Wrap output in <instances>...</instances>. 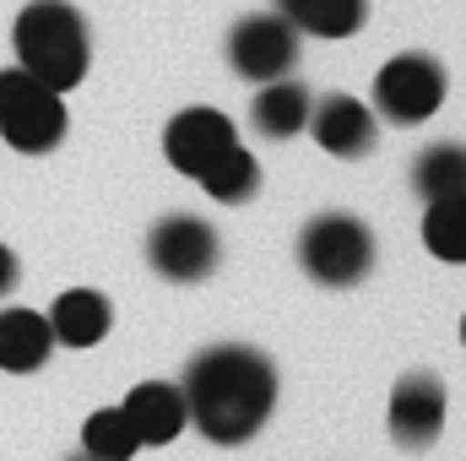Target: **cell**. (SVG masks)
Listing matches in <instances>:
<instances>
[{"instance_id":"6da1fadb","label":"cell","mask_w":466,"mask_h":461,"mask_svg":"<svg viewBox=\"0 0 466 461\" xmlns=\"http://www.w3.org/2000/svg\"><path fill=\"white\" fill-rule=\"evenodd\" d=\"M185 413L212 446H249L277 407V364L249 343H218L185 369Z\"/></svg>"},{"instance_id":"7a4b0ae2","label":"cell","mask_w":466,"mask_h":461,"mask_svg":"<svg viewBox=\"0 0 466 461\" xmlns=\"http://www.w3.org/2000/svg\"><path fill=\"white\" fill-rule=\"evenodd\" d=\"M11 44H16V66L27 77L49 82L55 93L82 87V77L93 66V38L71 0H27L11 22Z\"/></svg>"},{"instance_id":"3957f363","label":"cell","mask_w":466,"mask_h":461,"mask_svg":"<svg viewBox=\"0 0 466 461\" xmlns=\"http://www.w3.org/2000/svg\"><path fill=\"white\" fill-rule=\"evenodd\" d=\"M299 266L320 288H352L374 266V233L352 212H320L299 233Z\"/></svg>"},{"instance_id":"277c9868","label":"cell","mask_w":466,"mask_h":461,"mask_svg":"<svg viewBox=\"0 0 466 461\" xmlns=\"http://www.w3.org/2000/svg\"><path fill=\"white\" fill-rule=\"evenodd\" d=\"M0 141L16 152H55L66 141V93L27 77L22 66L0 71Z\"/></svg>"},{"instance_id":"5b68a950","label":"cell","mask_w":466,"mask_h":461,"mask_svg":"<svg viewBox=\"0 0 466 461\" xmlns=\"http://www.w3.org/2000/svg\"><path fill=\"white\" fill-rule=\"evenodd\" d=\"M440 104H445V66L434 55L412 49V55H396L380 66L369 109H380L390 125H423Z\"/></svg>"},{"instance_id":"8992f818","label":"cell","mask_w":466,"mask_h":461,"mask_svg":"<svg viewBox=\"0 0 466 461\" xmlns=\"http://www.w3.org/2000/svg\"><path fill=\"white\" fill-rule=\"evenodd\" d=\"M228 66L244 82H271V77H288L299 66V27L282 16V11H260V16H244L233 22L228 33Z\"/></svg>"},{"instance_id":"52a82bcc","label":"cell","mask_w":466,"mask_h":461,"mask_svg":"<svg viewBox=\"0 0 466 461\" xmlns=\"http://www.w3.org/2000/svg\"><path fill=\"white\" fill-rule=\"evenodd\" d=\"M147 261L168 282H207L218 271V229L207 218L174 212L147 233Z\"/></svg>"},{"instance_id":"ba28073f","label":"cell","mask_w":466,"mask_h":461,"mask_svg":"<svg viewBox=\"0 0 466 461\" xmlns=\"http://www.w3.org/2000/svg\"><path fill=\"white\" fill-rule=\"evenodd\" d=\"M445 413H451V402H445L440 374L412 369L390 391V440L401 451H429L440 440V429H445Z\"/></svg>"},{"instance_id":"9c48e42d","label":"cell","mask_w":466,"mask_h":461,"mask_svg":"<svg viewBox=\"0 0 466 461\" xmlns=\"http://www.w3.org/2000/svg\"><path fill=\"white\" fill-rule=\"evenodd\" d=\"M238 136H233V119L223 109H207V104H190V109H179V115L168 119V130H163V158L185 174V179H201V169L233 147Z\"/></svg>"},{"instance_id":"30bf717a","label":"cell","mask_w":466,"mask_h":461,"mask_svg":"<svg viewBox=\"0 0 466 461\" xmlns=\"http://www.w3.org/2000/svg\"><path fill=\"white\" fill-rule=\"evenodd\" d=\"M315 141L331 152V158H363L374 152V109L352 93H326L320 104H309V125Z\"/></svg>"},{"instance_id":"8fae6325","label":"cell","mask_w":466,"mask_h":461,"mask_svg":"<svg viewBox=\"0 0 466 461\" xmlns=\"http://www.w3.org/2000/svg\"><path fill=\"white\" fill-rule=\"evenodd\" d=\"M119 407H125V418H130V429H136L141 446H174L185 435V424H190L185 391L168 385V380H141Z\"/></svg>"},{"instance_id":"7c38bea8","label":"cell","mask_w":466,"mask_h":461,"mask_svg":"<svg viewBox=\"0 0 466 461\" xmlns=\"http://www.w3.org/2000/svg\"><path fill=\"white\" fill-rule=\"evenodd\" d=\"M115 326V304L93 288H66L49 304V332L60 347H98Z\"/></svg>"},{"instance_id":"4fadbf2b","label":"cell","mask_w":466,"mask_h":461,"mask_svg":"<svg viewBox=\"0 0 466 461\" xmlns=\"http://www.w3.org/2000/svg\"><path fill=\"white\" fill-rule=\"evenodd\" d=\"M309 87L304 82H293V71L288 77H271V82H260V93H255V104H249V119H255V130L266 136V141H288V136H299L304 125H309Z\"/></svg>"},{"instance_id":"5bb4252c","label":"cell","mask_w":466,"mask_h":461,"mask_svg":"<svg viewBox=\"0 0 466 461\" xmlns=\"http://www.w3.org/2000/svg\"><path fill=\"white\" fill-rule=\"evenodd\" d=\"M49 353H55L49 315H38V310H0V369L33 374V369L49 364Z\"/></svg>"},{"instance_id":"9a60e30c","label":"cell","mask_w":466,"mask_h":461,"mask_svg":"<svg viewBox=\"0 0 466 461\" xmlns=\"http://www.w3.org/2000/svg\"><path fill=\"white\" fill-rule=\"evenodd\" d=\"M277 11L315 38H352L369 22V0H277Z\"/></svg>"},{"instance_id":"2e32d148","label":"cell","mask_w":466,"mask_h":461,"mask_svg":"<svg viewBox=\"0 0 466 461\" xmlns=\"http://www.w3.org/2000/svg\"><path fill=\"white\" fill-rule=\"evenodd\" d=\"M201 190H207L212 201H223V207H244V201L260 190V163H255V152H244L238 141L223 147V152L201 169Z\"/></svg>"},{"instance_id":"e0dca14e","label":"cell","mask_w":466,"mask_h":461,"mask_svg":"<svg viewBox=\"0 0 466 461\" xmlns=\"http://www.w3.org/2000/svg\"><path fill=\"white\" fill-rule=\"evenodd\" d=\"M423 244L434 261H451V266H466V190H451V196H434L423 201Z\"/></svg>"},{"instance_id":"ac0fdd59","label":"cell","mask_w":466,"mask_h":461,"mask_svg":"<svg viewBox=\"0 0 466 461\" xmlns=\"http://www.w3.org/2000/svg\"><path fill=\"white\" fill-rule=\"evenodd\" d=\"M412 190H418V201L466 190V147L461 141H434V147H423L418 163H412Z\"/></svg>"},{"instance_id":"d6986e66","label":"cell","mask_w":466,"mask_h":461,"mask_svg":"<svg viewBox=\"0 0 466 461\" xmlns=\"http://www.w3.org/2000/svg\"><path fill=\"white\" fill-rule=\"evenodd\" d=\"M82 451L98 456V461H130L141 451V440H136L125 407H98V413L82 424Z\"/></svg>"},{"instance_id":"ffe728a7","label":"cell","mask_w":466,"mask_h":461,"mask_svg":"<svg viewBox=\"0 0 466 461\" xmlns=\"http://www.w3.org/2000/svg\"><path fill=\"white\" fill-rule=\"evenodd\" d=\"M16 277H22V266H16V255H11V244H0V299L16 288Z\"/></svg>"},{"instance_id":"44dd1931","label":"cell","mask_w":466,"mask_h":461,"mask_svg":"<svg viewBox=\"0 0 466 461\" xmlns=\"http://www.w3.org/2000/svg\"><path fill=\"white\" fill-rule=\"evenodd\" d=\"M461 343H466V321H461Z\"/></svg>"}]
</instances>
